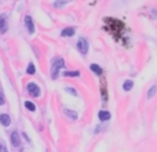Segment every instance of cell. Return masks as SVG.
<instances>
[{"instance_id": "cell-1", "label": "cell", "mask_w": 157, "mask_h": 152, "mask_svg": "<svg viewBox=\"0 0 157 152\" xmlns=\"http://www.w3.org/2000/svg\"><path fill=\"white\" fill-rule=\"evenodd\" d=\"M63 68H65V60L61 58V57H55L54 60H52V62H51V71H50L52 80L58 79V76H59V71L61 69H63Z\"/></svg>"}, {"instance_id": "cell-2", "label": "cell", "mask_w": 157, "mask_h": 152, "mask_svg": "<svg viewBox=\"0 0 157 152\" xmlns=\"http://www.w3.org/2000/svg\"><path fill=\"white\" fill-rule=\"evenodd\" d=\"M26 91L29 93V95L33 98L40 97V94H41V90H40V87H39V84L33 83V82H30V83L26 84Z\"/></svg>"}, {"instance_id": "cell-3", "label": "cell", "mask_w": 157, "mask_h": 152, "mask_svg": "<svg viewBox=\"0 0 157 152\" xmlns=\"http://www.w3.org/2000/svg\"><path fill=\"white\" fill-rule=\"evenodd\" d=\"M88 47H90V44H88V42H87V39L80 38L77 40V50L81 55H87V53H88Z\"/></svg>"}, {"instance_id": "cell-4", "label": "cell", "mask_w": 157, "mask_h": 152, "mask_svg": "<svg viewBox=\"0 0 157 152\" xmlns=\"http://www.w3.org/2000/svg\"><path fill=\"white\" fill-rule=\"evenodd\" d=\"M98 119L101 120V123H106L112 119V114L108 109H101V111L98 112Z\"/></svg>"}, {"instance_id": "cell-5", "label": "cell", "mask_w": 157, "mask_h": 152, "mask_svg": "<svg viewBox=\"0 0 157 152\" xmlns=\"http://www.w3.org/2000/svg\"><path fill=\"white\" fill-rule=\"evenodd\" d=\"M63 115H65L68 119L71 120H77L78 119V114L73 109H69V108H63Z\"/></svg>"}, {"instance_id": "cell-6", "label": "cell", "mask_w": 157, "mask_h": 152, "mask_svg": "<svg viewBox=\"0 0 157 152\" xmlns=\"http://www.w3.org/2000/svg\"><path fill=\"white\" fill-rule=\"evenodd\" d=\"M8 29V24H7V15L2 14L0 15V33H6Z\"/></svg>"}, {"instance_id": "cell-7", "label": "cell", "mask_w": 157, "mask_h": 152, "mask_svg": "<svg viewBox=\"0 0 157 152\" xmlns=\"http://www.w3.org/2000/svg\"><path fill=\"white\" fill-rule=\"evenodd\" d=\"M10 140H11L13 147H19V144H21V137H19L18 131H13L11 136H10Z\"/></svg>"}, {"instance_id": "cell-8", "label": "cell", "mask_w": 157, "mask_h": 152, "mask_svg": "<svg viewBox=\"0 0 157 152\" xmlns=\"http://www.w3.org/2000/svg\"><path fill=\"white\" fill-rule=\"evenodd\" d=\"M25 25H26L28 32H29V33L35 32V24H33V19H32V17H30V15L25 17Z\"/></svg>"}, {"instance_id": "cell-9", "label": "cell", "mask_w": 157, "mask_h": 152, "mask_svg": "<svg viewBox=\"0 0 157 152\" xmlns=\"http://www.w3.org/2000/svg\"><path fill=\"white\" fill-rule=\"evenodd\" d=\"M0 125L7 127V126L11 125V118L8 114H0Z\"/></svg>"}, {"instance_id": "cell-10", "label": "cell", "mask_w": 157, "mask_h": 152, "mask_svg": "<svg viewBox=\"0 0 157 152\" xmlns=\"http://www.w3.org/2000/svg\"><path fill=\"white\" fill-rule=\"evenodd\" d=\"M90 69H91V72H94L97 76H101L103 74V69L101 68V65H98V64H91V65H90Z\"/></svg>"}, {"instance_id": "cell-11", "label": "cell", "mask_w": 157, "mask_h": 152, "mask_svg": "<svg viewBox=\"0 0 157 152\" xmlns=\"http://www.w3.org/2000/svg\"><path fill=\"white\" fill-rule=\"evenodd\" d=\"M75 32H76V29L69 26V28H65V29L61 32V36H62V38H69V36H73Z\"/></svg>"}, {"instance_id": "cell-12", "label": "cell", "mask_w": 157, "mask_h": 152, "mask_svg": "<svg viewBox=\"0 0 157 152\" xmlns=\"http://www.w3.org/2000/svg\"><path fill=\"white\" fill-rule=\"evenodd\" d=\"M156 93H157V84H153V86H150L149 90H147L146 98H147V100H152V98L156 95Z\"/></svg>"}, {"instance_id": "cell-13", "label": "cell", "mask_w": 157, "mask_h": 152, "mask_svg": "<svg viewBox=\"0 0 157 152\" xmlns=\"http://www.w3.org/2000/svg\"><path fill=\"white\" fill-rule=\"evenodd\" d=\"M62 75L65 78H78L81 74H80V71H65Z\"/></svg>"}, {"instance_id": "cell-14", "label": "cell", "mask_w": 157, "mask_h": 152, "mask_svg": "<svg viewBox=\"0 0 157 152\" xmlns=\"http://www.w3.org/2000/svg\"><path fill=\"white\" fill-rule=\"evenodd\" d=\"M132 87H134V82L132 80H124V83H123V90L124 91H130V90H132Z\"/></svg>"}, {"instance_id": "cell-15", "label": "cell", "mask_w": 157, "mask_h": 152, "mask_svg": "<svg viewBox=\"0 0 157 152\" xmlns=\"http://www.w3.org/2000/svg\"><path fill=\"white\" fill-rule=\"evenodd\" d=\"M25 108L30 112H35L36 111V105L32 102V101H25Z\"/></svg>"}, {"instance_id": "cell-16", "label": "cell", "mask_w": 157, "mask_h": 152, "mask_svg": "<svg viewBox=\"0 0 157 152\" xmlns=\"http://www.w3.org/2000/svg\"><path fill=\"white\" fill-rule=\"evenodd\" d=\"M26 74L28 75H35L36 74V66H35V64H28V68H26Z\"/></svg>"}, {"instance_id": "cell-17", "label": "cell", "mask_w": 157, "mask_h": 152, "mask_svg": "<svg viewBox=\"0 0 157 152\" xmlns=\"http://www.w3.org/2000/svg\"><path fill=\"white\" fill-rule=\"evenodd\" d=\"M65 91L69 93V94H72V95H75V97H77V95H78V93H77L72 86H66V87H65Z\"/></svg>"}, {"instance_id": "cell-18", "label": "cell", "mask_w": 157, "mask_h": 152, "mask_svg": "<svg viewBox=\"0 0 157 152\" xmlns=\"http://www.w3.org/2000/svg\"><path fill=\"white\" fill-rule=\"evenodd\" d=\"M0 152H8L7 151V147H6V144L3 142V140H0Z\"/></svg>"}, {"instance_id": "cell-19", "label": "cell", "mask_w": 157, "mask_h": 152, "mask_svg": "<svg viewBox=\"0 0 157 152\" xmlns=\"http://www.w3.org/2000/svg\"><path fill=\"white\" fill-rule=\"evenodd\" d=\"M4 102H6V97H4V94H3V91H0V106L4 105Z\"/></svg>"}, {"instance_id": "cell-20", "label": "cell", "mask_w": 157, "mask_h": 152, "mask_svg": "<svg viewBox=\"0 0 157 152\" xmlns=\"http://www.w3.org/2000/svg\"><path fill=\"white\" fill-rule=\"evenodd\" d=\"M63 3H65V2H55V3H54V6H55V7H61V6H62Z\"/></svg>"}]
</instances>
